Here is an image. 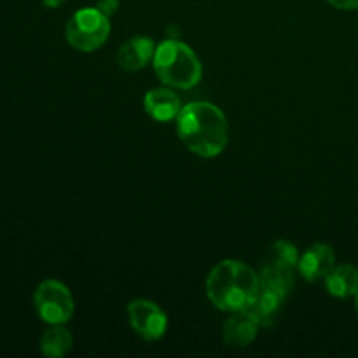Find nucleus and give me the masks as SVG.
Returning <instances> with one entry per match:
<instances>
[{"label":"nucleus","mask_w":358,"mask_h":358,"mask_svg":"<svg viewBox=\"0 0 358 358\" xmlns=\"http://www.w3.org/2000/svg\"><path fill=\"white\" fill-rule=\"evenodd\" d=\"M180 142L199 157H217L229 142L226 114L210 101H192L175 119Z\"/></svg>","instance_id":"f257e3e1"},{"label":"nucleus","mask_w":358,"mask_h":358,"mask_svg":"<svg viewBox=\"0 0 358 358\" xmlns=\"http://www.w3.org/2000/svg\"><path fill=\"white\" fill-rule=\"evenodd\" d=\"M206 297L219 310L227 313L245 311L259 290V273L240 261L219 262L210 271L205 283Z\"/></svg>","instance_id":"f03ea898"},{"label":"nucleus","mask_w":358,"mask_h":358,"mask_svg":"<svg viewBox=\"0 0 358 358\" xmlns=\"http://www.w3.org/2000/svg\"><path fill=\"white\" fill-rule=\"evenodd\" d=\"M152 66L157 79L175 90H192L203 77V65L198 55L177 38H166L156 45Z\"/></svg>","instance_id":"7ed1b4c3"},{"label":"nucleus","mask_w":358,"mask_h":358,"mask_svg":"<svg viewBox=\"0 0 358 358\" xmlns=\"http://www.w3.org/2000/svg\"><path fill=\"white\" fill-rule=\"evenodd\" d=\"M110 35V17L98 7H84L72 14L65 27V38L76 51L91 52L100 49Z\"/></svg>","instance_id":"20e7f679"},{"label":"nucleus","mask_w":358,"mask_h":358,"mask_svg":"<svg viewBox=\"0 0 358 358\" xmlns=\"http://www.w3.org/2000/svg\"><path fill=\"white\" fill-rule=\"evenodd\" d=\"M34 306L38 318L49 325H63L72 318L76 304L65 283L58 280H44L34 294Z\"/></svg>","instance_id":"39448f33"},{"label":"nucleus","mask_w":358,"mask_h":358,"mask_svg":"<svg viewBox=\"0 0 358 358\" xmlns=\"http://www.w3.org/2000/svg\"><path fill=\"white\" fill-rule=\"evenodd\" d=\"M128 318L133 331L145 341H157L168 331V317L149 299H133L128 304Z\"/></svg>","instance_id":"423d86ee"},{"label":"nucleus","mask_w":358,"mask_h":358,"mask_svg":"<svg viewBox=\"0 0 358 358\" xmlns=\"http://www.w3.org/2000/svg\"><path fill=\"white\" fill-rule=\"evenodd\" d=\"M336 266V252L331 245L327 243H315L304 252L299 257L301 276L306 282H317V280H325V276L332 271Z\"/></svg>","instance_id":"0eeeda50"},{"label":"nucleus","mask_w":358,"mask_h":358,"mask_svg":"<svg viewBox=\"0 0 358 358\" xmlns=\"http://www.w3.org/2000/svg\"><path fill=\"white\" fill-rule=\"evenodd\" d=\"M156 44L147 35H135L119 45L117 65L126 72H138L145 69L154 58Z\"/></svg>","instance_id":"6e6552de"},{"label":"nucleus","mask_w":358,"mask_h":358,"mask_svg":"<svg viewBox=\"0 0 358 358\" xmlns=\"http://www.w3.org/2000/svg\"><path fill=\"white\" fill-rule=\"evenodd\" d=\"M143 108L157 122H170L177 119L180 114L182 103L180 98L170 87H156V90L147 91L143 98Z\"/></svg>","instance_id":"1a4fd4ad"},{"label":"nucleus","mask_w":358,"mask_h":358,"mask_svg":"<svg viewBox=\"0 0 358 358\" xmlns=\"http://www.w3.org/2000/svg\"><path fill=\"white\" fill-rule=\"evenodd\" d=\"M261 325L247 313V311H238L233 313L224 324L222 339L231 348H247L257 338V332Z\"/></svg>","instance_id":"9d476101"},{"label":"nucleus","mask_w":358,"mask_h":358,"mask_svg":"<svg viewBox=\"0 0 358 358\" xmlns=\"http://www.w3.org/2000/svg\"><path fill=\"white\" fill-rule=\"evenodd\" d=\"M285 301L287 297H283L282 294L259 285V290L257 294H255L254 301H252V304L245 311H247L261 327H271L276 322V318H278V313Z\"/></svg>","instance_id":"9b49d317"},{"label":"nucleus","mask_w":358,"mask_h":358,"mask_svg":"<svg viewBox=\"0 0 358 358\" xmlns=\"http://www.w3.org/2000/svg\"><path fill=\"white\" fill-rule=\"evenodd\" d=\"M325 289L338 299L355 297L358 292V268L352 264L334 266L332 271L325 276Z\"/></svg>","instance_id":"f8f14e48"},{"label":"nucleus","mask_w":358,"mask_h":358,"mask_svg":"<svg viewBox=\"0 0 358 358\" xmlns=\"http://www.w3.org/2000/svg\"><path fill=\"white\" fill-rule=\"evenodd\" d=\"M259 285L275 290L283 297H289L294 289V269L266 261V264L259 271Z\"/></svg>","instance_id":"ddd939ff"},{"label":"nucleus","mask_w":358,"mask_h":358,"mask_svg":"<svg viewBox=\"0 0 358 358\" xmlns=\"http://www.w3.org/2000/svg\"><path fill=\"white\" fill-rule=\"evenodd\" d=\"M41 352L44 357L62 358L72 350L73 338L62 325H52L41 336Z\"/></svg>","instance_id":"4468645a"},{"label":"nucleus","mask_w":358,"mask_h":358,"mask_svg":"<svg viewBox=\"0 0 358 358\" xmlns=\"http://www.w3.org/2000/svg\"><path fill=\"white\" fill-rule=\"evenodd\" d=\"M299 252H297V247L290 241L278 240L271 245V248L268 250V257L266 261L273 262V264L285 266V268H297L299 264Z\"/></svg>","instance_id":"2eb2a0df"},{"label":"nucleus","mask_w":358,"mask_h":358,"mask_svg":"<svg viewBox=\"0 0 358 358\" xmlns=\"http://www.w3.org/2000/svg\"><path fill=\"white\" fill-rule=\"evenodd\" d=\"M96 7L105 14V16H114L119 9V0H98Z\"/></svg>","instance_id":"dca6fc26"},{"label":"nucleus","mask_w":358,"mask_h":358,"mask_svg":"<svg viewBox=\"0 0 358 358\" xmlns=\"http://www.w3.org/2000/svg\"><path fill=\"white\" fill-rule=\"evenodd\" d=\"M332 7L343 10H353L358 9V0H327Z\"/></svg>","instance_id":"f3484780"},{"label":"nucleus","mask_w":358,"mask_h":358,"mask_svg":"<svg viewBox=\"0 0 358 358\" xmlns=\"http://www.w3.org/2000/svg\"><path fill=\"white\" fill-rule=\"evenodd\" d=\"M66 0H42V3H44L45 7H49V9H56V7L63 6Z\"/></svg>","instance_id":"a211bd4d"},{"label":"nucleus","mask_w":358,"mask_h":358,"mask_svg":"<svg viewBox=\"0 0 358 358\" xmlns=\"http://www.w3.org/2000/svg\"><path fill=\"white\" fill-rule=\"evenodd\" d=\"M355 310H357V315H358V292H357V296H355Z\"/></svg>","instance_id":"6ab92c4d"}]
</instances>
